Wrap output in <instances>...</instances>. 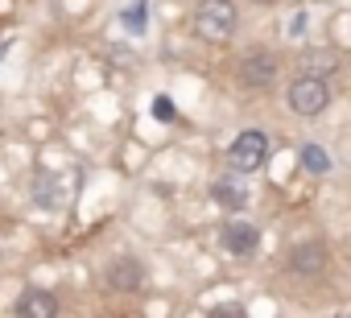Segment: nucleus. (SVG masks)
<instances>
[{"mask_svg": "<svg viewBox=\"0 0 351 318\" xmlns=\"http://www.w3.org/2000/svg\"><path fill=\"white\" fill-rule=\"evenodd\" d=\"M195 34L203 42H228L236 34V5H232V0H199Z\"/></svg>", "mask_w": 351, "mask_h": 318, "instance_id": "obj_1", "label": "nucleus"}, {"mask_svg": "<svg viewBox=\"0 0 351 318\" xmlns=\"http://www.w3.org/2000/svg\"><path fill=\"white\" fill-rule=\"evenodd\" d=\"M285 103L298 116H322L330 108V83L318 79V75H298L285 91Z\"/></svg>", "mask_w": 351, "mask_h": 318, "instance_id": "obj_2", "label": "nucleus"}, {"mask_svg": "<svg viewBox=\"0 0 351 318\" xmlns=\"http://www.w3.org/2000/svg\"><path fill=\"white\" fill-rule=\"evenodd\" d=\"M228 162H232L240 174L265 170V162H269V136H265L261 128H244V132L232 140V149H228Z\"/></svg>", "mask_w": 351, "mask_h": 318, "instance_id": "obj_3", "label": "nucleus"}, {"mask_svg": "<svg viewBox=\"0 0 351 318\" xmlns=\"http://www.w3.org/2000/svg\"><path fill=\"white\" fill-rule=\"evenodd\" d=\"M219 244H223L228 252H236V256H252V252L261 248V228H252V223H244V219H236V223H223V232H219Z\"/></svg>", "mask_w": 351, "mask_h": 318, "instance_id": "obj_4", "label": "nucleus"}, {"mask_svg": "<svg viewBox=\"0 0 351 318\" xmlns=\"http://www.w3.org/2000/svg\"><path fill=\"white\" fill-rule=\"evenodd\" d=\"M13 314L17 318H58V297L50 293V289H25L21 297H17V306H13Z\"/></svg>", "mask_w": 351, "mask_h": 318, "instance_id": "obj_5", "label": "nucleus"}, {"mask_svg": "<svg viewBox=\"0 0 351 318\" xmlns=\"http://www.w3.org/2000/svg\"><path fill=\"white\" fill-rule=\"evenodd\" d=\"M289 273H298V277H314V273H322V265H326V248L318 244V240H306V244H298L293 252H289Z\"/></svg>", "mask_w": 351, "mask_h": 318, "instance_id": "obj_6", "label": "nucleus"}, {"mask_svg": "<svg viewBox=\"0 0 351 318\" xmlns=\"http://www.w3.org/2000/svg\"><path fill=\"white\" fill-rule=\"evenodd\" d=\"M240 79H244L248 87H269V83L277 79V62H273L265 50L244 54V62H240Z\"/></svg>", "mask_w": 351, "mask_h": 318, "instance_id": "obj_7", "label": "nucleus"}, {"mask_svg": "<svg viewBox=\"0 0 351 318\" xmlns=\"http://www.w3.org/2000/svg\"><path fill=\"white\" fill-rule=\"evenodd\" d=\"M141 281H145V269H141V260H132V256H120V260H112V265H108V285H112V289H120V293H132V289H141Z\"/></svg>", "mask_w": 351, "mask_h": 318, "instance_id": "obj_8", "label": "nucleus"}, {"mask_svg": "<svg viewBox=\"0 0 351 318\" xmlns=\"http://www.w3.org/2000/svg\"><path fill=\"white\" fill-rule=\"evenodd\" d=\"M211 199H215V207H223V211H244V207H248V186L236 182V178H219V182L211 186Z\"/></svg>", "mask_w": 351, "mask_h": 318, "instance_id": "obj_9", "label": "nucleus"}, {"mask_svg": "<svg viewBox=\"0 0 351 318\" xmlns=\"http://www.w3.org/2000/svg\"><path fill=\"white\" fill-rule=\"evenodd\" d=\"M298 157H302V170H306V174H318V178L330 174V166H335V162H330V153H326L322 145H302Z\"/></svg>", "mask_w": 351, "mask_h": 318, "instance_id": "obj_10", "label": "nucleus"}, {"mask_svg": "<svg viewBox=\"0 0 351 318\" xmlns=\"http://www.w3.org/2000/svg\"><path fill=\"white\" fill-rule=\"evenodd\" d=\"M302 66H306V75H318V79H326L330 71H339V62H335L330 50H310V54L302 58Z\"/></svg>", "mask_w": 351, "mask_h": 318, "instance_id": "obj_11", "label": "nucleus"}, {"mask_svg": "<svg viewBox=\"0 0 351 318\" xmlns=\"http://www.w3.org/2000/svg\"><path fill=\"white\" fill-rule=\"evenodd\" d=\"M124 25H132V34H141V25H145V5H132V9L124 13Z\"/></svg>", "mask_w": 351, "mask_h": 318, "instance_id": "obj_12", "label": "nucleus"}, {"mask_svg": "<svg viewBox=\"0 0 351 318\" xmlns=\"http://www.w3.org/2000/svg\"><path fill=\"white\" fill-rule=\"evenodd\" d=\"M211 318H244V310H240V306H215Z\"/></svg>", "mask_w": 351, "mask_h": 318, "instance_id": "obj_13", "label": "nucleus"}, {"mask_svg": "<svg viewBox=\"0 0 351 318\" xmlns=\"http://www.w3.org/2000/svg\"><path fill=\"white\" fill-rule=\"evenodd\" d=\"M153 112H157L161 120H169V116H173V108H169V99H157V103H153Z\"/></svg>", "mask_w": 351, "mask_h": 318, "instance_id": "obj_14", "label": "nucleus"}]
</instances>
